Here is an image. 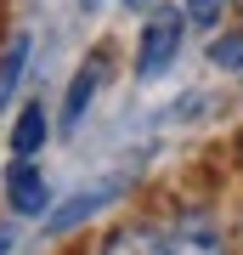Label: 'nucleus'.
<instances>
[{
  "label": "nucleus",
  "mask_w": 243,
  "mask_h": 255,
  "mask_svg": "<svg viewBox=\"0 0 243 255\" xmlns=\"http://www.w3.org/2000/svg\"><path fill=\"white\" fill-rule=\"evenodd\" d=\"M181 34H187V17L181 11H153L142 23V46H136V80H159L181 57Z\"/></svg>",
  "instance_id": "1"
},
{
  "label": "nucleus",
  "mask_w": 243,
  "mask_h": 255,
  "mask_svg": "<svg viewBox=\"0 0 243 255\" xmlns=\"http://www.w3.org/2000/svg\"><path fill=\"white\" fill-rule=\"evenodd\" d=\"M164 255H226V233L209 210H181L164 227Z\"/></svg>",
  "instance_id": "2"
},
{
  "label": "nucleus",
  "mask_w": 243,
  "mask_h": 255,
  "mask_svg": "<svg viewBox=\"0 0 243 255\" xmlns=\"http://www.w3.org/2000/svg\"><path fill=\"white\" fill-rule=\"evenodd\" d=\"M102 80H108V51H90L85 63L74 68L68 91H63V130H80L85 125V114H90V102H96Z\"/></svg>",
  "instance_id": "3"
},
{
  "label": "nucleus",
  "mask_w": 243,
  "mask_h": 255,
  "mask_svg": "<svg viewBox=\"0 0 243 255\" xmlns=\"http://www.w3.org/2000/svg\"><path fill=\"white\" fill-rule=\"evenodd\" d=\"M130 176H108V182H96V187H85V193H74V199L51 216V233H68V227H80V221L90 216V210H102V204H113L119 193H125Z\"/></svg>",
  "instance_id": "4"
},
{
  "label": "nucleus",
  "mask_w": 243,
  "mask_h": 255,
  "mask_svg": "<svg viewBox=\"0 0 243 255\" xmlns=\"http://www.w3.org/2000/svg\"><path fill=\"white\" fill-rule=\"evenodd\" d=\"M6 193H11V210H17V216H40L45 199H51V193H45V176H40V164H34V159H17V164H11Z\"/></svg>",
  "instance_id": "5"
},
{
  "label": "nucleus",
  "mask_w": 243,
  "mask_h": 255,
  "mask_svg": "<svg viewBox=\"0 0 243 255\" xmlns=\"http://www.w3.org/2000/svg\"><path fill=\"white\" fill-rule=\"evenodd\" d=\"M102 255H164V233L147 227V221H130V227H113Z\"/></svg>",
  "instance_id": "6"
},
{
  "label": "nucleus",
  "mask_w": 243,
  "mask_h": 255,
  "mask_svg": "<svg viewBox=\"0 0 243 255\" xmlns=\"http://www.w3.org/2000/svg\"><path fill=\"white\" fill-rule=\"evenodd\" d=\"M40 147H45V108H40V102H23L17 125H11V153H17V159H34Z\"/></svg>",
  "instance_id": "7"
},
{
  "label": "nucleus",
  "mask_w": 243,
  "mask_h": 255,
  "mask_svg": "<svg viewBox=\"0 0 243 255\" xmlns=\"http://www.w3.org/2000/svg\"><path fill=\"white\" fill-rule=\"evenodd\" d=\"M28 51H34V40H11L6 46V57H0V114H6V102H11V91H17V80H23V68H28Z\"/></svg>",
  "instance_id": "8"
},
{
  "label": "nucleus",
  "mask_w": 243,
  "mask_h": 255,
  "mask_svg": "<svg viewBox=\"0 0 243 255\" xmlns=\"http://www.w3.org/2000/svg\"><path fill=\"white\" fill-rule=\"evenodd\" d=\"M209 63H215V68L243 74V28H238V34H221L215 46H209Z\"/></svg>",
  "instance_id": "9"
},
{
  "label": "nucleus",
  "mask_w": 243,
  "mask_h": 255,
  "mask_svg": "<svg viewBox=\"0 0 243 255\" xmlns=\"http://www.w3.org/2000/svg\"><path fill=\"white\" fill-rule=\"evenodd\" d=\"M221 11H226V0H181V17L198 23V28H215Z\"/></svg>",
  "instance_id": "10"
},
{
  "label": "nucleus",
  "mask_w": 243,
  "mask_h": 255,
  "mask_svg": "<svg viewBox=\"0 0 243 255\" xmlns=\"http://www.w3.org/2000/svg\"><path fill=\"white\" fill-rule=\"evenodd\" d=\"M11 250V227H0V255H6Z\"/></svg>",
  "instance_id": "11"
},
{
  "label": "nucleus",
  "mask_w": 243,
  "mask_h": 255,
  "mask_svg": "<svg viewBox=\"0 0 243 255\" xmlns=\"http://www.w3.org/2000/svg\"><path fill=\"white\" fill-rule=\"evenodd\" d=\"M125 6H136V11H142V6H159V0H125Z\"/></svg>",
  "instance_id": "12"
}]
</instances>
